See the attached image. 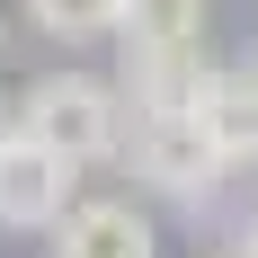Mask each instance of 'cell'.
Listing matches in <instances>:
<instances>
[{"instance_id": "cell-10", "label": "cell", "mask_w": 258, "mask_h": 258, "mask_svg": "<svg viewBox=\"0 0 258 258\" xmlns=\"http://www.w3.org/2000/svg\"><path fill=\"white\" fill-rule=\"evenodd\" d=\"M249 72H258V36H249Z\"/></svg>"}, {"instance_id": "cell-5", "label": "cell", "mask_w": 258, "mask_h": 258, "mask_svg": "<svg viewBox=\"0 0 258 258\" xmlns=\"http://www.w3.org/2000/svg\"><path fill=\"white\" fill-rule=\"evenodd\" d=\"M178 107L214 134V152L232 160V169L258 160V72H249V62H205V72L187 80Z\"/></svg>"}, {"instance_id": "cell-2", "label": "cell", "mask_w": 258, "mask_h": 258, "mask_svg": "<svg viewBox=\"0 0 258 258\" xmlns=\"http://www.w3.org/2000/svg\"><path fill=\"white\" fill-rule=\"evenodd\" d=\"M116 53H125V107H178L187 80L205 72V0H125L116 18Z\"/></svg>"}, {"instance_id": "cell-4", "label": "cell", "mask_w": 258, "mask_h": 258, "mask_svg": "<svg viewBox=\"0 0 258 258\" xmlns=\"http://www.w3.org/2000/svg\"><path fill=\"white\" fill-rule=\"evenodd\" d=\"M72 196H80V169H62L36 134L0 143V232H53L72 214Z\"/></svg>"}, {"instance_id": "cell-8", "label": "cell", "mask_w": 258, "mask_h": 258, "mask_svg": "<svg viewBox=\"0 0 258 258\" xmlns=\"http://www.w3.org/2000/svg\"><path fill=\"white\" fill-rule=\"evenodd\" d=\"M232 258H258V205L240 214V232H232Z\"/></svg>"}, {"instance_id": "cell-6", "label": "cell", "mask_w": 258, "mask_h": 258, "mask_svg": "<svg viewBox=\"0 0 258 258\" xmlns=\"http://www.w3.org/2000/svg\"><path fill=\"white\" fill-rule=\"evenodd\" d=\"M160 232L134 196H72V214L53 223V258H152Z\"/></svg>"}, {"instance_id": "cell-1", "label": "cell", "mask_w": 258, "mask_h": 258, "mask_svg": "<svg viewBox=\"0 0 258 258\" xmlns=\"http://www.w3.org/2000/svg\"><path fill=\"white\" fill-rule=\"evenodd\" d=\"M18 134H36L62 169H107L134 134V107L98 72H45L18 89Z\"/></svg>"}, {"instance_id": "cell-11", "label": "cell", "mask_w": 258, "mask_h": 258, "mask_svg": "<svg viewBox=\"0 0 258 258\" xmlns=\"http://www.w3.org/2000/svg\"><path fill=\"white\" fill-rule=\"evenodd\" d=\"M0 45H9V36H0Z\"/></svg>"}, {"instance_id": "cell-3", "label": "cell", "mask_w": 258, "mask_h": 258, "mask_svg": "<svg viewBox=\"0 0 258 258\" xmlns=\"http://www.w3.org/2000/svg\"><path fill=\"white\" fill-rule=\"evenodd\" d=\"M134 178L152 187L160 205H187V214H205L214 196H223V178H232V160L214 152V134L187 116V107H143L134 116Z\"/></svg>"}, {"instance_id": "cell-9", "label": "cell", "mask_w": 258, "mask_h": 258, "mask_svg": "<svg viewBox=\"0 0 258 258\" xmlns=\"http://www.w3.org/2000/svg\"><path fill=\"white\" fill-rule=\"evenodd\" d=\"M9 134H18V107H0V143H9Z\"/></svg>"}, {"instance_id": "cell-7", "label": "cell", "mask_w": 258, "mask_h": 258, "mask_svg": "<svg viewBox=\"0 0 258 258\" xmlns=\"http://www.w3.org/2000/svg\"><path fill=\"white\" fill-rule=\"evenodd\" d=\"M125 0H27V27L53 36V45H89V36H116Z\"/></svg>"}]
</instances>
